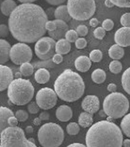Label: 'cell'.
Masks as SVG:
<instances>
[{"label":"cell","instance_id":"cell-1","mask_svg":"<svg viewBox=\"0 0 130 147\" xmlns=\"http://www.w3.org/2000/svg\"><path fill=\"white\" fill-rule=\"evenodd\" d=\"M48 19L42 7L34 3L17 5L9 16L10 33L20 42L33 43L45 34Z\"/></svg>","mask_w":130,"mask_h":147},{"label":"cell","instance_id":"cell-2","mask_svg":"<svg viewBox=\"0 0 130 147\" xmlns=\"http://www.w3.org/2000/svg\"><path fill=\"white\" fill-rule=\"evenodd\" d=\"M123 136L120 128L110 121H100L90 127L86 135L87 147H122Z\"/></svg>","mask_w":130,"mask_h":147},{"label":"cell","instance_id":"cell-3","mask_svg":"<svg viewBox=\"0 0 130 147\" xmlns=\"http://www.w3.org/2000/svg\"><path fill=\"white\" fill-rule=\"evenodd\" d=\"M54 89L61 100L74 102L83 95L85 85L78 74L70 69H66L57 78L54 84Z\"/></svg>","mask_w":130,"mask_h":147},{"label":"cell","instance_id":"cell-4","mask_svg":"<svg viewBox=\"0 0 130 147\" xmlns=\"http://www.w3.org/2000/svg\"><path fill=\"white\" fill-rule=\"evenodd\" d=\"M34 94V88L29 80L22 78L12 81L7 88V96L12 104L17 105H27Z\"/></svg>","mask_w":130,"mask_h":147},{"label":"cell","instance_id":"cell-5","mask_svg":"<svg viewBox=\"0 0 130 147\" xmlns=\"http://www.w3.org/2000/svg\"><path fill=\"white\" fill-rule=\"evenodd\" d=\"M103 111L111 119H119L125 115L128 111L130 104L128 99L119 92H113L104 100Z\"/></svg>","mask_w":130,"mask_h":147},{"label":"cell","instance_id":"cell-6","mask_svg":"<svg viewBox=\"0 0 130 147\" xmlns=\"http://www.w3.org/2000/svg\"><path fill=\"white\" fill-rule=\"evenodd\" d=\"M37 136L43 147H59L64 140V131L58 124L48 123L40 127Z\"/></svg>","mask_w":130,"mask_h":147},{"label":"cell","instance_id":"cell-7","mask_svg":"<svg viewBox=\"0 0 130 147\" xmlns=\"http://www.w3.org/2000/svg\"><path fill=\"white\" fill-rule=\"evenodd\" d=\"M0 135L1 147H36L25 137L23 129L17 126L5 128Z\"/></svg>","mask_w":130,"mask_h":147},{"label":"cell","instance_id":"cell-8","mask_svg":"<svg viewBox=\"0 0 130 147\" xmlns=\"http://www.w3.org/2000/svg\"><path fill=\"white\" fill-rule=\"evenodd\" d=\"M67 7L72 18L80 21L90 19L96 11L95 0H68Z\"/></svg>","mask_w":130,"mask_h":147},{"label":"cell","instance_id":"cell-9","mask_svg":"<svg viewBox=\"0 0 130 147\" xmlns=\"http://www.w3.org/2000/svg\"><path fill=\"white\" fill-rule=\"evenodd\" d=\"M33 53L31 49L23 42H19L11 47L10 59L16 65H20L25 62H30Z\"/></svg>","mask_w":130,"mask_h":147},{"label":"cell","instance_id":"cell-10","mask_svg":"<svg viewBox=\"0 0 130 147\" xmlns=\"http://www.w3.org/2000/svg\"><path fill=\"white\" fill-rule=\"evenodd\" d=\"M56 41L50 36H43L36 42L34 46L35 55L41 60L52 59L56 53Z\"/></svg>","mask_w":130,"mask_h":147},{"label":"cell","instance_id":"cell-11","mask_svg":"<svg viewBox=\"0 0 130 147\" xmlns=\"http://www.w3.org/2000/svg\"><path fill=\"white\" fill-rule=\"evenodd\" d=\"M58 96L54 90L48 87L40 89L36 95V102L43 110H48L54 107L56 105Z\"/></svg>","mask_w":130,"mask_h":147},{"label":"cell","instance_id":"cell-12","mask_svg":"<svg viewBox=\"0 0 130 147\" xmlns=\"http://www.w3.org/2000/svg\"><path fill=\"white\" fill-rule=\"evenodd\" d=\"M81 106L85 111L93 114L99 109L100 100L96 96L87 95L82 100Z\"/></svg>","mask_w":130,"mask_h":147},{"label":"cell","instance_id":"cell-13","mask_svg":"<svg viewBox=\"0 0 130 147\" xmlns=\"http://www.w3.org/2000/svg\"><path fill=\"white\" fill-rule=\"evenodd\" d=\"M13 78L11 69L6 65L0 64V92L8 88Z\"/></svg>","mask_w":130,"mask_h":147},{"label":"cell","instance_id":"cell-14","mask_svg":"<svg viewBox=\"0 0 130 147\" xmlns=\"http://www.w3.org/2000/svg\"><path fill=\"white\" fill-rule=\"evenodd\" d=\"M114 39L115 43L122 47L130 46V28L123 27L116 31Z\"/></svg>","mask_w":130,"mask_h":147},{"label":"cell","instance_id":"cell-15","mask_svg":"<svg viewBox=\"0 0 130 147\" xmlns=\"http://www.w3.org/2000/svg\"><path fill=\"white\" fill-rule=\"evenodd\" d=\"M54 20L56 24V28L52 32H48V35L55 40L63 38L65 37L66 32L69 30L68 25L67 23L62 20L58 19Z\"/></svg>","mask_w":130,"mask_h":147},{"label":"cell","instance_id":"cell-16","mask_svg":"<svg viewBox=\"0 0 130 147\" xmlns=\"http://www.w3.org/2000/svg\"><path fill=\"white\" fill-rule=\"evenodd\" d=\"M73 112L72 109L68 105H62L59 107L56 111V116L61 122H68L72 119Z\"/></svg>","mask_w":130,"mask_h":147},{"label":"cell","instance_id":"cell-17","mask_svg":"<svg viewBox=\"0 0 130 147\" xmlns=\"http://www.w3.org/2000/svg\"><path fill=\"white\" fill-rule=\"evenodd\" d=\"M11 47L7 41L0 38V64H4L9 60Z\"/></svg>","mask_w":130,"mask_h":147},{"label":"cell","instance_id":"cell-18","mask_svg":"<svg viewBox=\"0 0 130 147\" xmlns=\"http://www.w3.org/2000/svg\"><path fill=\"white\" fill-rule=\"evenodd\" d=\"M74 65L77 70L84 73L87 72L90 69L92 62L88 57L86 55H81L75 59Z\"/></svg>","mask_w":130,"mask_h":147},{"label":"cell","instance_id":"cell-19","mask_svg":"<svg viewBox=\"0 0 130 147\" xmlns=\"http://www.w3.org/2000/svg\"><path fill=\"white\" fill-rule=\"evenodd\" d=\"M14 115L11 109L5 107H0V134L5 128L9 127L7 119L11 116Z\"/></svg>","mask_w":130,"mask_h":147},{"label":"cell","instance_id":"cell-20","mask_svg":"<svg viewBox=\"0 0 130 147\" xmlns=\"http://www.w3.org/2000/svg\"><path fill=\"white\" fill-rule=\"evenodd\" d=\"M55 19L62 20L66 23L72 20V17L68 13L67 5H61L55 9L54 12Z\"/></svg>","mask_w":130,"mask_h":147},{"label":"cell","instance_id":"cell-21","mask_svg":"<svg viewBox=\"0 0 130 147\" xmlns=\"http://www.w3.org/2000/svg\"><path fill=\"white\" fill-rule=\"evenodd\" d=\"M71 50V44L66 39L61 38L57 40L55 44V52L57 54L64 55L68 54Z\"/></svg>","mask_w":130,"mask_h":147},{"label":"cell","instance_id":"cell-22","mask_svg":"<svg viewBox=\"0 0 130 147\" xmlns=\"http://www.w3.org/2000/svg\"><path fill=\"white\" fill-rule=\"evenodd\" d=\"M17 7L14 0H4L1 4V11L5 16H9Z\"/></svg>","mask_w":130,"mask_h":147},{"label":"cell","instance_id":"cell-23","mask_svg":"<svg viewBox=\"0 0 130 147\" xmlns=\"http://www.w3.org/2000/svg\"><path fill=\"white\" fill-rule=\"evenodd\" d=\"M50 72L47 69H38L34 75V79L36 82L39 84H45L48 82L50 79Z\"/></svg>","mask_w":130,"mask_h":147},{"label":"cell","instance_id":"cell-24","mask_svg":"<svg viewBox=\"0 0 130 147\" xmlns=\"http://www.w3.org/2000/svg\"><path fill=\"white\" fill-rule=\"evenodd\" d=\"M109 57L114 60H119L122 59L124 55V50L123 47L115 44L109 49Z\"/></svg>","mask_w":130,"mask_h":147},{"label":"cell","instance_id":"cell-25","mask_svg":"<svg viewBox=\"0 0 130 147\" xmlns=\"http://www.w3.org/2000/svg\"><path fill=\"white\" fill-rule=\"evenodd\" d=\"M78 124L84 128L90 127L93 123V114L88 112H82L78 117Z\"/></svg>","mask_w":130,"mask_h":147},{"label":"cell","instance_id":"cell-26","mask_svg":"<svg viewBox=\"0 0 130 147\" xmlns=\"http://www.w3.org/2000/svg\"><path fill=\"white\" fill-rule=\"evenodd\" d=\"M92 79L93 82L96 84H102L106 80V74L103 70L101 69H97L92 73Z\"/></svg>","mask_w":130,"mask_h":147},{"label":"cell","instance_id":"cell-27","mask_svg":"<svg viewBox=\"0 0 130 147\" xmlns=\"http://www.w3.org/2000/svg\"><path fill=\"white\" fill-rule=\"evenodd\" d=\"M121 84L125 92L130 95V67L124 72L122 76Z\"/></svg>","mask_w":130,"mask_h":147},{"label":"cell","instance_id":"cell-28","mask_svg":"<svg viewBox=\"0 0 130 147\" xmlns=\"http://www.w3.org/2000/svg\"><path fill=\"white\" fill-rule=\"evenodd\" d=\"M120 127L125 136L130 138V113L123 118L120 123Z\"/></svg>","mask_w":130,"mask_h":147},{"label":"cell","instance_id":"cell-29","mask_svg":"<svg viewBox=\"0 0 130 147\" xmlns=\"http://www.w3.org/2000/svg\"><path fill=\"white\" fill-rule=\"evenodd\" d=\"M34 68L32 64L27 62L20 65L19 70L22 76L26 77L31 76L34 73Z\"/></svg>","mask_w":130,"mask_h":147},{"label":"cell","instance_id":"cell-30","mask_svg":"<svg viewBox=\"0 0 130 147\" xmlns=\"http://www.w3.org/2000/svg\"><path fill=\"white\" fill-rule=\"evenodd\" d=\"M55 64L52 60V59L48 60H42L41 61H37L34 62L32 64L34 68H54Z\"/></svg>","mask_w":130,"mask_h":147},{"label":"cell","instance_id":"cell-31","mask_svg":"<svg viewBox=\"0 0 130 147\" xmlns=\"http://www.w3.org/2000/svg\"><path fill=\"white\" fill-rule=\"evenodd\" d=\"M109 69L112 73L117 74L121 72L122 65L119 60H114L109 64Z\"/></svg>","mask_w":130,"mask_h":147},{"label":"cell","instance_id":"cell-32","mask_svg":"<svg viewBox=\"0 0 130 147\" xmlns=\"http://www.w3.org/2000/svg\"><path fill=\"white\" fill-rule=\"evenodd\" d=\"M66 130L69 135L74 136L78 134L80 131V127L76 123L71 122L67 125Z\"/></svg>","mask_w":130,"mask_h":147},{"label":"cell","instance_id":"cell-33","mask_svg":"<svg viewBox=\"0 0 130 147\" xmlns=\"http://www.w3.org/2000/svg\"><path fill=\"white\" fill-rule=\"evenodd\" d=\"M89 58L93 62H100L103 58L102 52L99 49L93 50L90 53Z\"/></svg>","mask_w":130,"mask_h":147},{"label":"cell","instance_id":"cell-34","mask_svg":"<svg viewBox=\"0 0 130 147\" xmlns=\"http://www.w3.org/2000/svg\"><path fill=\"white\" fill-rule=\"evenodd\" d=\"M78 38V35L76 31L72 29L68 30L65 34V38L70 43H74Z\"/></svg>","mask_w":130,"mask_h":147},{"label":"cell","instance_id":"cell-35","mask_svg":"<svg viewBox=\"0 0 130 147\" xmlns=\"http://www.w3.org/2000/svg\"><path fill=\"white\" fill-rule=\"evenodd\" d=\"M19 122H24L27 121L28 118V114L25 110L20 109L17 110L14 114Z\"/></svg>","mask_w":130,"mask_h":147},{"label":"cell","instance_id":"cell-36","mask_svg":"<svg viewBox=\"0 0 130 147\" xmlns=\"http://www.w3.org/2000/svg\"><path fill=\"white\" fill-rule=\"evenodd\" d=\"M115 5L121 8L130 7V0H110Z\"/></svg>","mask_w":130,"mask_h":147},{"label":"cell","instance_id":"cell-37","mask_svg":"<svg viewBox=\"0 0 130 147\" xmlns=\"http://www.w3.org/2000/svg\"><path fill=\"white\" fill-rule=\"evenodd\" d=\"M27 109L28 112L31 114H36L38 113L40 110V107H39L36 102H29Z\"/></svg>","mask_w":130,"mask_h":147},{"label":"cell","instance_id":"cell-38","mask_svg":"<svg viewBox=\"0 0 130 147\" xmlns=\"http://www.w3.org/2000/svg\"><path fill=\"white\" fill-rule=\"evenodd\" d=\"M93 35L96 38L102 40L106 35V30L102 27H97L93 31Z\"/></svg>","mask_w":130,"mask_h":147},{"label":"cell","instance_id":"cell-39","mask_svg":"<svg viewBox=\"0 0 130 147\" xmlns=\"http://www.w3.org/2000/svg\"><path fill=\"white\" fill-rule=\"evenodd\" d=\"M9 26L4 24H0V37L5 38L9 36L10 33Z\"/></svg>","mask_w":130,"mask_h":147},{"label":"cell","instance_id":"cell-40","mask_svg":"<svg viewBox=\"0 0 130 147\" xmlns=\"http://www.w3.org/2000/svg\"><path fill=\"white\" fill-rule=\"evenodd\" d=\"M120 23L123 27L130 28V13H125L120 18Z\"/></svg>","mask_w":130,"mask_h":147},{"label":"cell","instance_id":"cell-41","mask_svg":"<svg viewBox=\"0 0 130 147\" xmlns=\"http://www.w3.org/2000/svg\"><path fill=\"white\" fill-rule=\"evenodd\" d=\"M115 24L113 20L110 19H106L104 20L102 24V27L106 31L108 32L113 28Z\"/></svg>","mask_w":130,"mask_h":147},{"label":"cell","instance_id":"cell-42","mask_svg":"<svg viewBox=\"0 0 130 147\" xmlns=\"http://www.w3.org/2000/svg\"><path fill=\"white\" fill-rule=\"evenodd\" d=\"M76 31L78 36L84 37L87 35L88 33V28L85 25H79L77 27Z\"/></svg>","mask_w":130,"mask_h":147},{"label":"cell","instance_id":"cell-43","mask_svg":"<svg viewBox=\"0 0 130 147\" xmlns=\"http://www.w3.org/2000/svg\"><path fill=\"white\" fill-rule=\"evenodd\" d=\"M75 47L78 49H82L85 48L87 45L86 39L83 37L78 38L75 42Z\"/></svg>","mask_w":130,"mask_h":147},{"label":"cell","instance_id":"cell-44","mask_svg":"<svg viewBox=\"0 0 130 147\" xmlns=\"http://www.w3.org/2000/svg\"><path fill=\"white\" fill-rule=\"evenodd\" d=\"M56 27V24L54 20H48L45 24L46 30L48 32H52L55 30Z\"/></svg>","mask_w":130,"mask_h":147},{"label":"cell","instance_id":"cell-45","mask_svg":"<svg viewBox=\"0 0 130 147\" xmlns=\"http://www.w3.org/2000/svg\"><path fill=\"white\" fill-rule=\"evenodd\" d=\"M52 60L55 64H59L63 61V57L61 54L55 53L52 57Z\"/></svg>","mask_w":130,"mask_h":147},{"label":"cell","instance_id":"cell-46","mask_svg":"<svg viewBox=\"0 0 130 147\" xmlns=\"http://www.w3.org/2000/svg\"><path fill=\"white\" fill-rule=\"evenodd\" d=\"M46 14L47 15V18L48 20H53L52 19L54 18V12L55 9L53 7H48L46 10H45Z\"/></svg>","mask_w":130,"mask_h":147},{"label":"cell","instance_id":"cell-47","mask_svg":"<svg viewBox=\"0 0 130 147\" xmlns=\"http://www.w3.org/2000/svg\"><path fill=\"white\" fill-rule=\"evenodd\" d=\"M19 121L15 115L11 116L9 117L7 119V123L9 124V127H16L18 124Z\"/></svg>","mask_w":130,"mask_h":147},{"label":"cell","instance_id":"cell-48","mask_svg":"<svg viewBox=\"0 0 130 147\" xmlns=\"http://www.w3.org/2000/svg\"><path fill=\"white\" fill-rule=\"evenodd\" d=\"M50 5H62L67 0H45Z\"/></svg>","mask_w":130,"mask_h":147},{"label":"cell","instance_id":"cell-49","mask_svg":"<svg viewBox=\"0 0 130 147\" xmlns=\"http://www.w3.org/2000/svg\"><path fill=\"white\" fill-rule=\"evenodd\" d=\"M50 114L47 111H43L40 114L39 117L42 121H47L50 119Z\"/></svg>","mask_w":130,"mask_h":147},{"label":"cell","instance_id":"cell-50","mask_svg":"<svg viewBox=\"0 0 130 147\" xmlns=\"http://www.w3.org/2000/svg\"><path fill=\"white\" fill-rule=\"evenodd\" d=\"M89 24L90 26L92 28H96L97 26L99 25V20L96 18H92L90 19V20Z\"/></svg>","mask_w":130,"mask_h":147},{"label":"cell","instance_id":"cell-51","mask_svg":"<svg viewBox=\"0 0 130 147\" xmlns=\"http://www.w3.org/2000/svg\"><path fill=\"white\" fill-rule=\"evenodd\" d=\"M107 89L109 92H112V93L115 92L117 89V86L115 84L111 83L108 85Z\"/></svg>","mask_w":130,"mask_h":147},{"label":"cell","instance_id":"cell-52","mask_svg":"<svg viewBox=\"0 0 130 147\" xmlns=\"http://www.w3.org/2000/svg\"><path fill=\"white\" fill-rule=\"evenodd\" d=\"M104 3H105V6L108 8H112L115 6L110 0H105Z\"/></svg>","mask_w":130,"mask_h":147},{"label":"cell","instance_id":"cell-53","mask_svg":"<svg viewBox=\"0 0 130 147\" xmlns=\"http://www.w3.org/2000/svg\"><path fill=\"white\" fill-rule=\"evenodd\" d=\"M25 131L27 134H32L34 132V128L31 125H28L25 127Z\"/></svg>","mask_w":130,"mask_h":147},{"label":"cell","instance_id":"cell-54","mask_svg":"<svg viewBox=\"0 0 130 147\" xmlns=\"http://www.w3.org/2000/svg\"><path fill=\"white\" fill-rule=\"evenodd\" d=\"M41 121L42 120L39 118V117H36L35 119H34L33 121V124L35 125H39L41 124Z\"/></svg>","mask_w":130,"mask_h":147},{"label":"cell","instance_id":"cell-55","mask_svg":"<svg viewBox=\"0 0 130 147\" xmlns=\"http://www.w3.org/2000/svg\"><path fill=\"white\" fill-rule=\"evenodd\" d=\"M122 145L125 147H130V140L129 139H125L123 141L122 143Z\"/></svg>","mask_w":130,"mask_h":147},{"label":"cell","instance_id":"cell-56","mask_svg":"<svg viewBox=\"0 0 130 147\" xmlns=\"http://www.w3.org/2000/svg\"><path fill=\"white\" fill-rule=\"evenodd\" d=\"M68 147H86V146L84 145V144H81V143H72V144H70V145H69L68 146Z\"/></svg>","mask_w":130,"mask_h":147},{"label":"cell","instance_id":"cell-57","mask_svg":"<svg viewBox=\"0 0 130 147\" xmlns=\"http://www.w3.org/2000/svg\"><path fill=\"white\" fill-rule=\"evenodd\" d=\"M19 2L23 3H33L34 2H35L37 0H18Z\"/></svg>","mask_w":130,"mask_h":147},{"label":"cell","instance_id":"cell-58","mask_svg":"<svg viewBox=\"0 0 130 147\" xmlns=\"http://www.w3.org/2000/svg\"><path fill=\"white\" fill-rule=\"evenodd\" d=\"M21 76L22 75V74L21 73H19V72H17L15 74V77H16V78H21Z\"/></svg>","mask_w":130,"mask_h":147},{"label":"cell","instance_id":"cell-59","mask_svg":"<svg viewBox=\"0 0 130 147\" xmlns=\"http://www.w3.org/2000/svg\"><path fill=\"white\" fill-rule=\"evenodd\" d=\"M28 140L30 141V142H31L32 143H35V142H34V139H28Z\"/></svg>","mask_w":130,"mask_h":147},{"label":"cell","instance_id":"cell-60","mask_svg":"<svg viewBox=\"0 0 130 147\" xmlns=\"http://www.w3.org/2000/svg\"><path fill=\"white\" fill-rule=\"evenodd\" d=\"M0 147H1V142H0Z\"/></svg>","mask_w":130,"mask_h":147}]
</instances>
